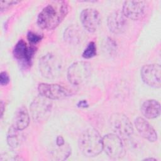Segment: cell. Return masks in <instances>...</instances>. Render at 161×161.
Listing matches in <instances>:
<instances>
[{
    "mask_svg": "<svg viewBox=\"0 0 161 161\" xmlns=\"http://www.w3.org/2000/svg\"><path fill=\"white\" fill-rule=\"evenodd\" d=\"M65 140L62 136H58L56 138V145L57 146H61L65 144Z\"/></svg>",
    "mask_w": 161,
    "mask_h": 161,
    "instance_id": "obj_24",
    "label": "cell"
},
{
    "mask_svg": "<svg viewBox=\"0 0 161 161\" xmlns=\"http://www.w3.org/2000/svg\"><path fill=\"white\" fill-rule=\"evenodd\" d=\"M82 35V30L77 26L71 25L65 30L64 38L67 43L72 45H77L80 42Z\"/></svg>",
    "mask_w": 161,
    "mask_h": 161,
    "instance_id": "obj_17",
    "label": "cell"
},
{
    "mask_svg": "<svg viewBox=\"0 0 161 161\" xmlns=\"http://www.w3.org/2000/svg\"><path fill=\"white\" fill-rule=\"evenodd\" d=\"M71 154V148L68 143H65L63 145L57 146V148L52 152V155L55 159L64 160L67 159Z\"/></svg>",
    "mask_w": 161,
    "mask_h": 161,
    "instance_id": "obj_19",
    "label": "cell"
},
{
    "mask_svg": "<svg viewBox=\"0 0 161 161\" xmlns=\"http://www.w3.org/2000/svg\"><path fill=\"white\" fill-rule=\"evenodd\" d=\"M40 96L50 100H58L70 97L72 91L69 88L57 84L40 83L38 86Z\"/></svg>",
    "mask_w": 161,
    "mask_h": 161,
    "instance_id": "obj_8",
    "label": "cell"
},
{
    "mask_svg": "<svg viewBox=\"0 0 161 161\" xmlns=\"http://www.w3.org/2000/svg\"><path fill=\"white\" fill-rule=\"evenodd\" d=\"M108 26L109 30L114 34L124 32L127 26V19L122 11H116L111 13L108 18Z\"/></svg>",
    "mask_w": 161,
    "mask_h": 161,
    "instance_id": "obj_12",
    "label": "cell"
},
{
    "mask_svg": "<svg viewBox=\"0 0 161 161\" xmlns=\"http://www.w3.org/2000/svg\"><path fill=\"white\" fill-rule=\"evenodd\" d=\"M135 126L140 135L149 142L157 140V133L152 126L143 118L138 117L135 120Z\"/></svg>",
    "mask_w": 161,
    "mask_h": 161,
    "instance_id": "obj_13",
    "label": "cell"
},
{
    "mask_svg": "<svg viewBox=\"0 0 161 161\" xmlns=\"http://www.w3.org/2000/svg\"><path fill=\"white\" fill-rule=\"evenodd\" d=\"M109 125L114 134L121 139L128 138L133 133V127L131 121L123 113L112 114L109 118Z\"/></svg>",
    "mask_w": 161,
    "mask_h": 161,
    "instance_id": "obj_5",
    "label": "cell"
},
{
    "mask_svg": "<svg viewBox=\"0 0 161 161\" xmlns=\"http://www.w3.org/2000/svg\"><path fill=\"white\" fill-rule=\"evenodd\" d=\"M103 150L113 159H119L125 154L121 138L114 133H108L103 138Z\"/></svg>",
    "mask_w": 161,
    "mask_h": 161,
    "instance_id": "obj_6",
    "label": "cell"
},
{
    "mask_svg": "<svg viewBox=\"0 0 161 161\" xmlns=\"http://www.w3.org/2000/svg\"><path fill=\"white\" fill-rule=\"evenodd\" d=\"M96 45L95 43L94 42H90L82 53L83 58L88 59L94 57L96 55Z\"/></svg>",
    "mask_w": 161,
    "mask_h": 161,
    "instance_id": "obj_20",
    "label": "cell"
},
{
    "mask_svg": "<svg viewBox=\"0 0 161 161\" xmlns=\"http://www.w3.org/2000/svg\"><path fill=\"white\" fill-rule=\"evenodd\" d=\"M43 38V35L33 31H29L27 34V39L31 44H36L40 42Z\"/></svg>",
    "mask_w": 161,
    "mask_h": 161,
    "instance_id": "obj_21",
    "label": "cell"
},
{
    "mask_svg": "<svg viewBox=\"0 0 161 161\" xmlns=\"http://www.w3.org/2000/svg\"><path fill=\"white\" fill-rule=\"evenodd\" d=\"M30 123V116L26 107H19L14 115L13 126L17 130L22 131L28 127Z\"/></svg>",
    "mask_w": 161,
    "mask_h": 161,
    "instance_id": "obj_16",
    "label": "cell"
},
{
    "mask_svg": "<svg viewBox=\"0 0 161 161\" xmlns=\"http://www.w3.org/2000/svg\"><path fill=\"white\" fill-rule=\"evenodd\" d=\"M141 78L150 87L160 88L161 86V67L160 64L145 65L140 71Z\"/></svg>",
    "mask_w": 161,
    "mask_h": 161,
    "instance_id": "obj_9",
    "label": "cell"
},
{
    "mask_svg": "<svg viewBox=\"0 0 161 161\" xmlns=\"http://www.w3.org/2000/svg\"><path fill=\"white\" fill-rule=\"evenodd\" d=\"M80 19L84 28L89 32L96 31L101 24L99 13L94 8H86L82 11Z\"/></svg>",
    "mask_w": 161,
    "mask_h": 161,
    "instance_id": "obj_11",
    "label": "cell"
},
{
    "mask_svg": "<svg viewBox=\"0 0 161 161\" xmlns=\"http://www.w3.org/2000/svg\"><path fill=\"white\" fill-rule=\"evenodd\" d=\"M140 110L146 118H156L160 114V104L157 100L148 99L142 103Z\"/></svg>",
    "mask_w": 161,
    "mask_h": 161,
    "instance_id": "obj_15",
    "label": "cell"
},
{
    "mask_svg": "<svg viewBox=\"0 0 161 161\" xmlns=\"http://www.w3.org/2000/svg\"><path fill=\"white\" fill-rule=\"evenodd\" d=\"M38 68L43 77L55 79L62 72L63 62L58 55L53 53H48L39 60Z\"/></svg>",
    "mask_w": 161,
    "mask_h": 161,
    "instance_id": "obj_3",
    "label": "cell"
},
{
    "mask_svg": "<svg viewBox=\"0 0 161 161\" xmlns=\"http://www.w3.org/2000/svg\"><path fill=\"white\" fill-rule=\"evenodd\" d=\"M69 13V4L65 1L50 2L40 12L37 24L42 29L52 30L56 28Z\"/></svg>",
    "mask_w": 161,
    "mask_h": 161,
    "instance_id": "obj_1",
    "label": "cell"
},
{
    "mask_svg": "<svg viewBox=\"0 0 161 161\" xmlns=\"http://www.w3.org/2000/svg\"><path fill=\"white\" fill-rule=\"evenodd\" d=\"M36 52L34 47H28L23 40H19L13 49V55L18 60L29 64Z\"/></svg>",
    "mask_w": 161,
    "mask_h": 161,
    "instance_id": "obj_14",
    "label": "cell"
},
{
    "mask_svg": "<svg viewBox=\"0 0 161 161\" xmlns=\"http://www.w3.org/2000/svg\"><path fill=\"white\" fill-rule=\"evenodd\" d=\"M92 73L91 64L78 61L73 63L67 70V79L74 86H80L86 82Z\"/></svg>",
    "mask_w": 161,
    "mask_h": 161,
    "instance_id": "obj_4",
    "label": "cell"
},
{
    "mask_svg": "<svg viewBox=\"0 0 161 161\" xmlns=\"http://www.w3.org/2000/svg\"><path fill=\"white\" fill-rule=\"evenodd\" d=\"M145 160H155L156 159H155V158H145Z\"/></svg>",
    "mask_w": 161,
    "mask_h": 161,
    "instance_id": "obj_27",
    "label": "cell"
},
{
    "mask_svg": "<svg viewBox=\"0 0 161 161\" xmlns=\"http://www.w3.org/2000/svg\"><path fill=\"white\" fill-rule=\"evenodd\" d=\"M78 147L85 156L96 157L103 151V138L97 130L88 128L80 135Z\"/></svg>",
    "mask_w": 161,
    "mask_h": 161,
    "instance_id": "obj_2",
    "label": "cell"
},
{
    "mask_svg": "<svg viewBox=\"0 0 161 161\" xmlns=\"http://www.w3.org/2000/svg\"><path fill=\"white\" fill-rule=\"evenodd\" d=\"M20 131V130H17L13 125L9 128L7 134V143L11 148H15L21 145L22 135Z\"/></svg>",
    "mask_w": 161,
    "mask_h": 161,
    "instance_id": "obj_18",
    "label": "cell"
},
{
    "mask_svg": "<svg viewBox=\"0 0 161 161\" xmlns=\"http://www.w3.org/2000/svg\"><path fill=\"white\" fill-rule=\"evenodd\" d=\"M147 8V3L144 1H126L123 5L122 13L126 18L138 20L145 16Z\"/></svg>",
    "mask_w": 161,
    "mask_h": 161,
    "instance_id": "obj_10",
    "label": "cell"
},
{
    "mask_svg": "<svg viewBox=\"0 0 161 161\" xmlns=\"http://www.w3.org/2000/svg\"><path fill=\"white\" fill-rule=\"evenodd\" d=\"M77 106L80 108H86L88 106V103L86 100H81L78 103Z\"/></svg>",
    "mask_w": 161,
    "mask_h": 161,
    "instance_id": "obj_25",
    "label": "cell"
},
{
    "mask_svg": "<svg viewBox=\"0 0 161 161\" xmlns=\"http://www.w3.org/2000/svg\"><path fill=\"white\" fill-rule=\"evenodd\" d=\"M52 103L50 99L42 96L36 97L30 106V110L33 120L43 122L47 119L51 114Z\"/></svg>",
    "mask_w": 161,
    "mask_h": 161,
    "instance_id": "obj_7",
    "label": "cell"
},
{
    "mask_svg": "<svg viewBox=\"0 0 161 161\" xmlns=\"http://www.w3.org/2000/svg\"><path fill=\"white\" fill-rule=\"evenodd\" d=\"M0 107H1V118H2L3 116L4 111V103H3V101H1Z\"/></svg>",
    "mask_w": 161,
    "mask_h": 161,
    "instance_id": "obj_26",
    "label": "cell"
},
{
    "mask_svg": "<svg viewBox=\"0 0 161 161\" xmlns=\"http://www.w3.org/2000/svg\"><path fill=\"white\" fill-rule=\"evenodd\" d=\"M9 82V77L6 72H1L0 75V84L1 86H6Z\"/></svg>",
    "mask_w": 161,
    "mask_h": 161,
    "instance_id": "obj_23",
    "label": "cell"
},
{
    "mask_svg": "<svg viewBox=\"0 0 161 161\" xmlns=\"http://www.w3.org/2000/svg\"><path fill=\"white\" fill-rule=\"evenodd\" d=\"M18 3H19V1H0L1 12H3L9 9L11 6L16 4Z\"/></svg>",
    "mask_w": 161,
    "mask_h": 161,
    "instance_id": "obj_22",
    "label": "cell"
}]
</instances>
